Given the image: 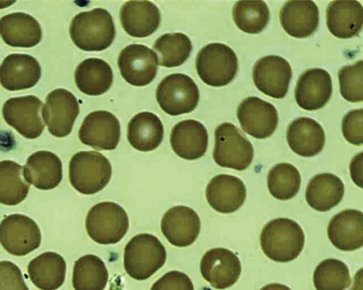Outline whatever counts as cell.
I'll use <instances>...</instances> for the list:
<instances>
[{"mask_svg":"<svg viewBox=\"0 0 363 290\" xmlns=\"http://www.w3.org/2000/svg\"><path fill=\"white\" fill-rule=\"evenodd\" d=\"M167 257V250L157 236L141 233L125 246L124 269L131 279L146 280L165 264Z\"/></svg>","mask_w":363,"mask_h":290,"instance_id":"cell-3","label":"cell"},{"mask_svg":"<svg viewBox=\"0 0 363 290\" xmlns=\"http://www.w3.org/2000/svg\"><path fill=\"white\" fill-rule=\"evenodd\" d=\"M118 65L121 77L133 87H145L157 77V55L143 45H130L123 48L119 53Z\"/></svg>","mask_w":363,"mask_h":290,"instance_id":"cell-11","label":"cell"},{"mask_svg":"<svg viewBox=\"0 0 363 290\" xmlns=\"http://www.w3.org/2000/svg\"><path fill=\"white\" fill-rule=\"evenodd\" d=\"M328 238L337 250L354 251L363 245V214L348 209L331 218L328 228Z\"/></svg>","mask_w":363,"mask_h":290,"instance_id":"cell-25","label":"cell"},{"mask_svg":"<svg viewBox=\"0 0 363 290\" xmlns=\"http://www.w3.org/2000/svg\"><path fill=\"white\" fill-rule=\"evenodd\" d=\"M280 24L292 38H306L319 26V11L313 1H287L279 13Z\"/></svg>","mask_w":363,"mask_h":290,"instance_id":"cell-24","label":"cell"},{"mask_svg":"<svg viewBox=\"0 0 363 290\" xmlns=\"http://www.w3.org/2000/svg\"><path fill=\"white\" fill-rule=\"evenodd\" d=\"M121 23L128 35L136 38H147L157 30L162 14L150 1H128L121 9Z\"/></svg>","mask_w":363,"mask_h":290,"instance_id":"cell-22","label":"cell"},{"mask_svg":"<svg viewBox=\"0 0 363 290\" xmlns=\"http://www.w3.org/2000/svg\"><path fill=\"white\" fill-rule=\"evenodd\" d=\"M306 243V235L296 221L277 218L265 224L260 235V246L269 260L291 262L301 255Z\"/></svg>","mask_w":363,"mask_h":290,"instance_id":"cell-2","label":"cell"},{"mask_svg":"<svg viewBox=\"0 0 363 290\" xmlns=\"http://www.w3.org/2000/svg\"><path fill=\"white\" fill-rule=\"evenodd\" d=\"M345 196V184L333 173H320L308 182L306 199L308 206L319 212L337 206Z\"/></svg>","mask_w":363,"mask_h":290,"instance_id":"cell-30","label":"cell"},{"mask_svg":"<svg viewBox=\"0 0 363 290\" xmlns=\"http://www.w3.org/2000/svg\"><path fill=\"white\" fill-rule=\"evenodd\" d=\"M170 145L179 157L186 160H199L208 147L206 126L194 119L175 124L170 134Z\"/></svg>","mask_w":363,"mask_h":290,"instance_id":"cell-21","label":"cell"},{"mask_svg":"<svg viewBox=\"0 0 363 290\" xmlns=\"http://www.w3.org/2000/svg\"><path fill=\"white\" fill-rule=\"evenodd\" d=\"M87 235L99 245H116L129 228L128 213L118 203L101 202L89 211L85 221Z\"/></svg>","mask_w":363,"mask_h":290,"instance_id":"cell-5","label":"cell"},{"mask_svg":"<svg viewBox=\"0 0 363 290\" xmlns=\"http://www.w3.org/2000/svg\"><path fill=\"white\" fill-rule=\"evenodd\" d=\"M24 179L40 190L55 189L62 180V162L50 151L41 150L28 157Z\"/></svg>","mask_w":363,"mask_h":290,"instance_id":"cell-27","label":"cell"},{"mask_svg":"<svg viewBox=\"0 0 363 290\" xmlns=\"http://www.w3.org/2000/svg\"><path fill=\"white\" fill-rule=\"evenodd\" d=\"M29 189L21 164L12 160L0 162V203L18 206L28 197Z\"/></svg>","mask_w":363,"mask_h":290,"instance_id":"cell-33","label":"cell"},{"mask_svg":"<svg viewBox=\"0 0 363 290\" xmlns=\"http://www.w3.org/2000/svg\"><path fill=\"white\" fill-rule=\"evenodd\" d=\"M206 196L214 211L224 214L233 213L245 203L246 187L238 177L218 174L207 184Z\"/></svg>","mask_w":363,"mask_h":290,"instance_id":"cell-20","label":"cell"},{"mask_svg":"<svg viewBox=\"0 0 363 290\" xmlns=\"http://www.w3.org/2000/svg\"><path fill=\"white\" fill-rule=\"evenodd\" d=\"M197 74L209 87H221L230 84L238 72L235 51L223 43H209L196 56Z\"/></svg>","mask_w":363,"mask_h":290,"instance_id":"cell-6","label":"cell"},{"mask_svg":"<svg viewBox=\"0 0 363 290\" xmlns=\"http://www.w3.org/2000/svg\"><path fill=\"white\" fill-rule=\"evenodd\" d=\"M362 121V108L350 111L342 119L341 128H342L343 136L353 145H363Z\"/></svg>","mask_w":363,"mask_h":290,"instance_id":"cell-41","label":"cell"},{"mask_svg":"<svg viewBox=\"0 0 363 290\" xmlns=\"http://www.w3.org/2000/svg\"><path fill=\"white\" fill-rule=\"evenodd\" d=\"M0 38L12 48H34L43 40V29L33 16L14 12L0 18Z\"/></svg>","mask_w":363,"mask_h":290,"instance_id":"cell-23","label":"cell"},{"mask_svg":"<svg viewBox=\"0 0 363 290\" xmlns=\"http://www.w3.org/2000/svg\"><path fill=\"white\" fill-rule=\"evenodd\" d=\"M333 95V79L321 68H311L297 80L296 101L299 107L308 111H318L326 106Z\"/></svg>","mask_w":363,"mask_h":290,"instance_id":"cell-18","label":"cell"},{"mask_svg":"<svg viewBox=\"0 0 363 290\" xmlns=\"http://www.w3.org/2000/svg\"><path fill=\"white\" fill-rule=\"evenodd\" d=\"M214 138L213 160L219 167L238 172L250 167L255 155L253 146L235 124H220L216 129Z\"/></svg>","mask_w":363,"mask_h":290,"instance_id":"cell-7","label":"cell"},{"mask_svg":"<svg viewBox=\"0 0 363 290\" xmlns=\"http://www.w3.org/2000/svg\"><path fill=\"white\" fill-rule=\"evenodd\" d=\"M260 290H291L289 286L284 284H272L262 287Z\"/></svg>","mask_w":363,"mask_h":290,"instance_id":"cell-44","label":"cell"},{"mask_svg":"<svg viewBox=\"0 0 363 290\" xmlns=\"http://www.w3.org/2000/svg\"><path fill=\"white\" fill-rule=\"evenodd\" d=\"M363 62L358 60L355 65L340 68L338 72L340 94L345 101L362 102L363 101Z\"/></svg>","mask_w":363,"mask_h":290,"instance_id":"cell-39","label":"cell"},{"mask_svg":"<svg viewBox=\"0 0 363 290\" xmlns=\"http://www.w3.org/2000/svg\"><path fill=\"white\" fill-rule=\"evenodd\" d=\"M69 34L80 50L102 51L113 43L116 30L111 14L104 9H94L73 17Z\"/></svg>","mask_w":363,"mask_h":290,"instance_id":"cell-1","label":"cell"},{"mask_svg":"<svg viewBox=\"0 0 363 290\" xmlns=\"http://www.w3.org/2000/svg\"><path fill=\"white\" fill-rule=\"evenodd\" d=\"M233 17L241 31L258 34L269 24L270 11L264 1H238L233 6Z\"/></svg>","mask_w":363,"mask_h":290,"instance_id":"cell-37","label":"cell"},{"mask_svg":"<svg viewBox=\"0 0 363 290\" xmlns=\"http://www.w3.org/2000/svg\"><path fill=\"white\" fill-rule=\"evenodd\" d=\"M201 272L202 277L214 289H229L240 279V260L233 251L226 248H213L202 257Z\"/></svg>","mask_w":363,"mask_h":290,"instance_id":"cell-16","label":"cell"},{"mask_svg":"<svg viewBox=\"0 0 363 290\" xmlns=\"http://www.w3.org/2000/svg\"><path fill=\"white\" fill-rule=\"evenodd\" d=\"M287 143L299 157H313L323 151L325 133L323 126L309 118H299L287 128Z\"/></svg>","mask_w":363,"mask_h":290,"instance_id":"cell-26","label":"cell"},{"mask_svg":"<svg viewBox=\"0 0 363 290\" xmlns=\"http://www.w3.org/2000/svg\"><path fill=\"white\" fill-rule=\"evenodd\" d=\"M111 174V162L96 151H80L70 160V184L85 196H92L106 189Z\"/></svg>","mask_w":363,"mask_h":290,"instance_id":"cell-4","label":"cell"},{"mask_svg":"<svg viewBox=\"0 0 363 290\" xmlns=\"http://www.w3.org/2000/svg\"><path fill=\"white\" fill-rule=\"evenodd\" d=\"M0 245L16 257H26L41 245L38 223L23 214H11L0 223Z\"/></svg>","mask_w":363,"mask_h":290,"instance_id":"cell-9","label":"cell"},{"mask_svg":"<svg viewBox=\"0 0 363 290\" xmlns=\"http://www.w3.org/2000/svg\"><path fill=\"white\" fill-rule=\"evenodd\" d=\"M236 114L242 130L257 140L270 138L279 126V112L274 104L258 97L245 99Z\"/></svg>","mask_w":363,"mask_h":290,"instance_id":"cell-14","label":"cell"},{"mask_svg":"<svg viewBox=\"0 0 363 290\" xmlns=\"http://www.w3.org/2000/svg\"><path fill=\"white\" fill-rule=\"evenodd\" d=\"M362 157L363 153H358L357 157L352 158V163H350V174H352V180L362 189L363 187Z\"/></svg>","mask_w":363,"mask_h":290,"instance_id":"cell-43","label":"cell"},{"mask_svg":"<svg viewBox=\"0 0 363 290\" xmlns=\"http://www.w3.org/2000/svg\"><path fill=\"white\" fill-rule=\"evenodd\" d=\"M150 290H194L189 275L172 270L153 284Z\"/></svg>","mask_w":363,"mask_h":290,"instance_id":"cell-42","label":"cell"},{"mask_svg":"<svg viewBox=\"0 0 363 290\" xmlns=\"http://www.w3.org/2000/svg\"><path fill=\"white\" fill-rule=\"evenodd\" d=\"M201 223L199 214L190 207L179 206L165 212L162 219V231L168 242L177 247L194 245L199 233Z\"/></svg>","mask_w":363,"mask_h":290,"instance_id":"cell-17","label":"cell"},{"mask_svg":"<svg viewBox=\"0 0 363 290\" xmlns=\"http://www.w3.org/2000/svg\"><path fill=\"white\" fill-rule=\"evenodd\" d=\"M29 279L38 289H60L67 277V262L56 252H45L29 262Z\"/></svg>","mask_w":363,"mask_h":290,"instance_id":"cell-29","label":"cell"},{"mask_svg":"<svg viewBox=\"0 0 363 290\" xmlns=\"http://www.w3.org/2000/svg\"><path fill=\"white\" fill-rule=\"evenodd\" d=\"M121 123L106 111H94L84 118L79 128V140L97 150H114L121 140Z\"/></svg>","mask_w":363,"mask_h":290,"instance_id":"cell-15","label":"cell"},{"mask_svg":"<svg viewBox=\"0 0 363 290\" xmlns=\"http://www.w3.org/2000/svg\"><path fill=\"white\" fill-rule=\"evenodd\" d=\"M0 290H29L21 268L11 262H0Z\"/></svg>","mask_w":363,"mask_h":290,"instance_id":"cell-40","label":"cell"},{"mask_svg":"<svg viewBox=\"0 0 363 290\" xmlns=\"http://www.w3.org/2000/svg\"><path fill=\"white\" fill-rule=\"evenodd\" d=\"M164 128L162 121L152 112H140L129 121L128 140L136 150L152 151L162 145Z\"/></svg>","mask_w":363,"mask_h":290,"instance_id":"cell-31","label":"cell"},{"mask_svg":"<svg viewBox=\"0 0 363 290\" xmlns=\"http://www.w3.org/2000/svg\"><path fill=\"white\" fill-rule=\"evenodd\" d=\"M350 284V269L341 260H323L314 270L313 284L316 290H345Z\"/></svg>","mask_w":363,"mask_h":290,"instance_id":"cell-38","label":"cell"},{"mask_svg":"<svg viewBox=\"0 0 363 290\" xmlns=\"http://www.w3.org/2000/svg\"><path fill=\"white\" fill-rule=\"evenodd\" d=\"M75 84L80 91L91 96L104 94L113 82L111 65L99 58H89L75 69Z\"/></svg>","mask_w":363,"mask_h":290,"instance_id":"cell-32","label":"cell"},{"mask_svg":"<svg viewBox=\"0 0 363 290\" xmlns=\"http://www.w3.org/2000/svg\"><path fill=\"white\" fill-rule=\"evenodd\" d=\"M326 24L335 38L348 40L362 31L363 9L358 1H333L326 9Z\"/></svg>","mask_w":363,"mask_h":290,"instance_id":"cell-28","label":"cell"},{"mask_svg":"<svg viewBox=\"0 0 363 290\" xmlns=\"http://www.w3.org/2000/svg\"><path fill=\"white\" fill-rule=\"evenodd\" d=\"M79 114V101L68 90L55 89L46 97L43 118L48 130L55 138L69 135Z\"/></svg>","mask_w":363,"mask_h":290,"instance_id":"cell-12","label":"cell"},{"mask_svg":"<svg viewBox=\"0 0 363 290\" xmlns=\"http://www.w3.org/2000/svg\"><path fill=\"white\" fill-rule=\"evenodd\" d=\"M41 107H43V102L34 95L13 97L4 104L2 116L6 123L23 138L35 140L45 130L40 116Z\"/></svg>","mask_w":363,"mask_h":290,"instance_id":"cell-10","label":"cell"},{"mask_svg":"<svg viewBox=\"0 0 363 290\" xmlns=\"http://www.w3.org/2000/svg\"><path fill=\"white\" fill-rule=\"evenodd\" d=\"M41 77L40 62L29 55L13 53L0 65V84L9 91L33 89Z\"/></svg>","mask_w":363,"mask_h":290,"instance_id":"cell-19","label":"cell"},{"mask_svg":"<svg viewBox=\"0 0 363 290\" xmlns=\"http://www.w3.org/2000/svg\"><path fill=\"white\" fill-rule=\"evenodd\" d=\"M108 282V270L104 260L87 255L74 263L72 286L74 290H104Z\"/></svg>","mask_w":363,"mask_h":290,"instance_id":"cell-34","label":"cell"},{"mask_svg":"<svg viewBox=\"0 0 363 290\" xmlns=\"http://www.w3.org/2000/svg\"><path fill=\"white\" fill-rule=\"evenodd\" d=\"M291 77V65L281 56H264L253 67L252 79L255 87L272 99H281L286 96Z\"/></svg>","mask_w":363,"mask_h":290,"instance_id":"cell-13","label":"cell"},{"mask_svg":"<svg viewBox=\"0 0 363 290\" xmlns=\"http://www.w3.org/2000/svg\"><path fill=\"white\" fill-rule=\"evenodd\" d=\"M199 87L191 77L174 73L163 79L157 89V101L160 108L172 116L190 113L199 106Z\"/></svg>","mask_w":363,"mask_h":290,"instance_id":"cell-8","label":"cell"},{"mask_svg":"<svg viewBox=\"0 0 363 290\" xmlns=\"http://www.w3.org/2000/svg\"><path fill=\"white\" fill-rule=\"evenodd\" d=\"M267 186L274 199L289 201L296 197L301 189V173L291 163H279L269 170Z\"/></svg>","mask_w":363,"mask_h":290,"instance_id":"cell-36","label":"cell"},{"mask_svg":"<svg viewBox=\"0 0 363 290\" xmlns=\"http://www.w3.org/2000/svg\"><path fill=\"white\" fill-rule=\"evenodd\" d=\"M162 67H179L189 60L192 43L184 33H167L158 38L153 45Z\"/></svg>","mask_w":363,"mask_h":290,"instance_id":"cell-35","label":"cell"}]
</instances>
